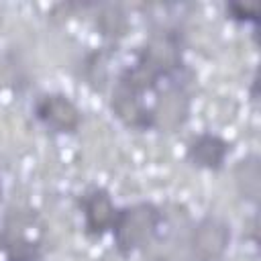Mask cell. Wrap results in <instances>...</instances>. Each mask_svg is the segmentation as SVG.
Masks as SVG:
<instances>
[{
	"mask_svg": "<svg viewBox=\"0 0 261 261\" xmlns=\"http://www.w3.org/2000/svg\"><path fill=\"white\" fill-rule=\"evenodd\" d=\"M163 224H165V210L151 200H139L118 206L110 230L114 241V251L122 259H126L139 251L149 249L159 239Z\"/></svg>",
	"mask_w": 261,
	"mask_h": 261,
	"instance_id": "cell-1",
	"label": "cell"
},
{
	"mask_svg": "<svg viewBox=\"0 0 261 261\" xmlns=\"http://www.w3.org/2000/svg\"><path fill=\"white\" fill-rule=\"evenodd\" d=\"M192 71L184 69L181 73L165 80L155 92L153 102H149L153 130L175 133L188 120L192 112Z\"/></svg>",
	"mask_w": 261,
	"mask_h": 261,
	"instance_id": "cell-2",
	"label": "cell"
},
{
	"mask_svg": "<svg viewBox=\"0 0 261 261\" xmlns=\"http://www.w3.org/2000/svg\"><path fill=\"white\" fill-rule=\"evenodd\" d=\"M232 239V228L220 214L200 216L186 237V259L188 261H220Z\"/></svg>",
	"mask_w": 261,
	"mask_h": 261,
	"instance_id": "cell-3",
	"label": "cell"
},
{
	"mask_svg": "<svg viewBox=\"0 0 261 261\" xmlns=\"http://www.w3.org/2000/svg\"><path fill=\"white\" fill-rule=\"evenodd\" d=\"M33 116L53 135H75L84 124L82 108L65 92H43L33 102Z\"/></svg>",
	"mask_w": 261,
	"mask_h": 261,
	"instance_id": "cell-4",
	"label": "cell"
},
{
	"mask_svg": "<svg viewBox=\"0 0 261 261\" xmlns=\"http://www.w3.org/2000/svg\"><path fill=\"white\" fill-rule=\"evenodd\" d=\"M75 204L82 214V228L86 239L100 241L106 232L112 230L118 206L114 204L108 188L92 184L75 198Z\"/></svg>",
	"mask_w": 261,
	"mask_h": 261,
	"instance_id": "cell-5",
	"label": "cell"
},
{
	"mask_svg": "<svg viewBox=\"0 0 261 261\" xmlns=\"http://www.w3.org/2000/svg\"><path fill=\"white\" fill-rule=\"evenodd\" d=\"M230 153H232V143L226 137L214 130H202L186 143L184 157L196 169L218 173L226 167Z\"/></svg>",
	"mask_w": 261,
	"mask_h": 261,
	"instance_id": "cell-6",
	"label": "cell"
},
{
	"mask_svg": "<svg viewBox=\"0 0 261 261\" xmlns=\"http://www.w3.org/2000/svg\"><path fill=\"white\" fill-rule=\"evenodd\" d=\"M0 253L6 261H43L41 241L10 226L0 230Z\"/></svg>",
	"mask_w": 261,
	"mask_h": 261,
	"instance_id": "cell-7",
	"label": "cell"
},
{
	"mask_svg": "<svg viewBox=\"0 0 261 261\" xmlns=\"http://www.w3.org/2000/svg\"><path fill=\"white\" fill-rule=\"evenodd\" d=\"M110 57H112V49H108V47H96V49L88 51L77 65V73L84 80V84H88L96 92H102L108 84Z\"/></svg>",
	"mask_w": 261,
	"mask_h": 261,
	"instance_id": "cell-8",
	"label": "cell"
},
{
	"mask_svg": "<svg viewBox=\"0 0 261 261\" xmlns=\"http://www.w3.org/2000/svg\"><path fill=\"white\" fill-rule=\"evenodd\" d=\"M232 175H234V186H237V192L241 194V198L245 202L257 206V202H259V186H261V169H259L257 153H249L247 157H243L234 165Z\"/></svg>",
	"mask_w": 261,
	"mask_h": 261,
	"instance_id": "cell-9",
	"label": "cell"
},
{
	"mask_svg": "<svg viewBox=\"0 0 261 261\" xmlns=\"http://www.w3.org/2000/svg\"><path fill=\"white\" fill-rule=\"evenodd\" d=\"M96 29L106 41H120L128 31V18L126 12L120 6L108 4L100 14L96 16Z\"/></svg>",
	"mask_w": 261,
	"mask_h": 261,
	"instance_id": "cell-10",
	"label": "cell"
},
{
	"mask_svg": "<svg viewBox=\"0 0 261 261\" xmlns=\"http://www.w3.org/2000/svg\"><path fill=\"white\" fill-rule=\"evenodd\" d=\"M224 14L234 24H257L259 22V4L257 2H226Z\"/></svg>",
	"mask_w": 261,
	"mask_h": 261,
	"instance_id": "cell-11",
	"label": "cell"
},
{
	"mask_svg": "<svg viewBox=\"0 0 261 261\" xmlns=\"http://www.w3.org/2000/svg\"><path fill=\"white\" fill-rule=\"evenodd\" d=\"M149 261H177V259H173L171 255H163V253H161V255H153Z\"/></svg>",
	"mask_w": 261,
	"mask_h": 261,
	"instance_id": "cell-12",
	"label": "cell"
},
{
	"mask_svg": "<svg viewBox=\"0 0 261 261\" xmlns=\"http://www.w3.org/2000/svg\"><path fill=\"white\" fill-rule=\"evenodd\" d=\"M2 192H4V188H2V179H0V202H2Z\"/></svg>",
	"mask_w": 261,
	"mask_h": 261,
	"instance_id": "cell-13",
	"label": "cell"
}]
</instances>
